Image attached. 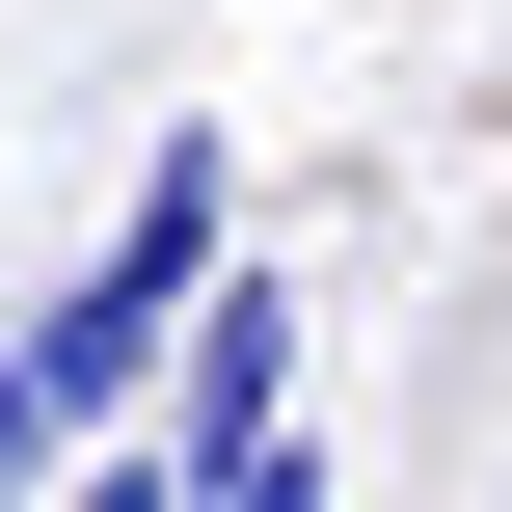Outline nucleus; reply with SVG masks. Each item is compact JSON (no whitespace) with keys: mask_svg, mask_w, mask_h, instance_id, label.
<instances>
[{"mask_svg":"<svg viewBox=\"0 0 512 512\" xmlns=\"http://www.w3.org/2000/svg\"><path fill=\"white\" fill-rule=\"evenodd\" d=\"M216 243H243V162H216V108H189V135L135 162L108 270H81V297H27V378H54V432H81V459L162 405V324H189V270H216Z\"/></svg>","mask_w":512,"mask_h":512,"instance_id":"obj_1","label":"nucleus"},{"mask_svg":"<svg viewBox=\"0 0 512 512\" xmlns=\"http://www.w3.org/2000/svg\"><path fill=\"white\" fill-rule=\"evenodd\" d=\"M162 351H189V405H162V459H135V486H162V512H297V297L216 243Z\"/></svg>","mask_w":512,"mask_h":512,"instance_id":"obj_2","label":"nucleus"},{"mask_svg":"<svg viewBox=\"0 0 512 512\" xmlns=\"http://www.w3.org/2000/svg\"><path fill=\"white\" fill-rule=\"evenodd\" d=\"M0 486H81V432H54V378H27V324H0Z\"/></svg>","mask_w":512,"mask_h":512,"instance_id":"obj_3","label":"nucleus"}]
</instances>
